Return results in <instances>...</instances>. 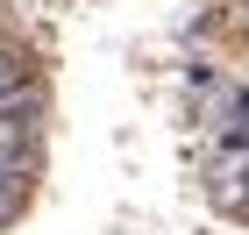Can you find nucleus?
<instances>
[{"label": "nucleus", "mask_w": 249, "mask_h": 235, "mask_svg": "<svg viewBox=\"0 0 249 235\" xmlns=\"http://www.w3.org/2000/svg\"><path fill=\"white\" fill-rule=\"evenodd\" d=\"M36 57L15 50V43H0V107H15V100H36Z\"/></svg>", "instance_id": "obj_3"}, {"label": "nucleus", "mask_w": 249, "mask_h": 235, "mask_svg": "<svg viewBox=\"0 0 249 235\" xmlns=\"http://www.w3.org/2000/svg\"><path fill=\"white\" fill-rule=\"evenodd\" d=\"M235 29H242V36H249V0H242V7H235Z\"/></svg>", "instance_id": "obj_6"}, {"label": "nucleus", "mask_w": 249, "mask_h": 235, "mask_svg": "<svg viewBox=\"0 0 249 235\" xmlns=\"http://www.w3.org/2000/svg\"><path fill=\"white\" fill-rule=\"evenodd\" d=\"M0 164L7 171H36L43 164V93L0 107Z\"/></svg>", "instance_id": "obj_1"}, {"label": "nucleus", "mask_w": 249, "mask_h": 235, "mask_svg": "<svg viewBox=\"0 0 249 235\" xmlns=\"http://www.w3.org/2000/svg\"><path fill=\"white\" fill-rule=\"evenodd\" d=\"M221 150H228V143H221ZM213 199H221L228 214L249 221V150H228V157H221V171H213Z\"/></svg>", "instance_id": "obj_2"}, {"label": "nucleus", "mask_w": 249, "mask_h": 235, "mask_svg": "<svg viewBox=\"0 0 249 235\" xmlns=\"http://www.w3.org/2000/svg\"><path fill=\"white\" fill-rule=\"evenodd\" d=\"M221 143H228V150H249V86L235 93V114H228V136Z\"/></svg>", "instance_id": "obj_5"}, {"label": "nucleus", "mask_w": 249, "mask_h": 235, "mask_svg": "<svg viewBox=\"0 0 249 235\" xmlns=\"http://www.w3.org/2000/svg\"><path fill=\"white\" fill-rule=\"evenodd\" d=\"M29 193H36V171H7V164H0V228H15V221H21Z\"/></svg>", "instance_id": "obj_4"}]
</instances>
